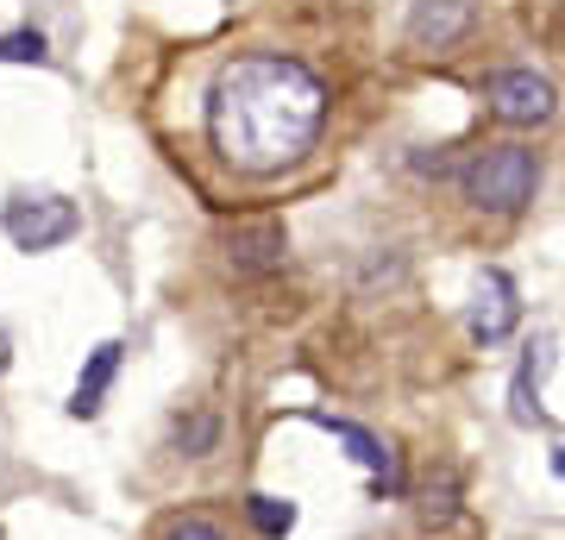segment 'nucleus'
<instances>
[{
	"label": "nucleus",
	"instance_id": "obj_2",
	"mask_svg": "<svg viewBox=\"0 0 565 540\" xmlns=\"http://www.w3.org/2000/svg\"><path fill=\"white\" fill-rule=\"evenodd\" d=\"M459 189L484 214H522L527 201H534V189H541V163H534L527 145H490V151H478V158L465 163Z\"/></svg>",
	"mask_w": 565,
	"mask_h": 540
},
{
	"label": "nucleus",
	"instance_id": "obj_3",
	"mask_svg": "<svg viewBox=\"0 0 565 540\" xmlns=\"http://www.w3.org/2000/svg\"><path fill=\"white\" fill-rule=\"evenodd\" d=\"M0 226H7V240L20 252H57L63 240L82 233V214H76V201H63V195H7Z\"/></svg>",
	"mask_w": 565,
	"mask_h": 540
},
{
	"label": "nucleus",
	"instance_id": "obj_12",
	"mask_svg": "<svg viewBox=\"0 0 565 540\" xmlns=\"http://www.w3.org/2000/svg\"><path fill=\"white\" fill-rule=\"evenodd\" d=\"M0 63H51L44 32H7V39H0Z\"/></svg>",
	"mask_w": 565,
	"mask_h": 540
},
{
	"label": "nucleus",
	"instance_id": "obj_14",
	"mask_svg": "<svg viewBox=\"0 0 565 540\" xmlns=\"http://www.w3.org/2000/svg\"><path fill=\"white\" fill-rule=\"evenodd\" d=\"M170 534H189V540H207V534H221L214 521H202V516H182V521H170Z\"/></svg>",
	"mask_w": 565,
	"mask_h": 540
},
{
	"label": "nucleus",
	"instance_id": "obj_5",
	"mask_svg": "<svg viewBox=\"0 0 565 540\" xmlns=\"http://www.w3.org/2000/svg\"><path fill=\"white\" fill-rule=\"evenodd\" d=\"M515 320H522V289H515L509 271L490 264L484 277H478V296H471V340L503 346L509 333H515Z\"/></svg>",
	"mask_w": 565,
	"mask_h": 540
},
{
	"label": "nucleus",
	"instance_id": "obj_13",
	"mask_svg": "<svg viewBox=\"0 0 565 540\" xmlns=\"http://www.w3.org/2000/svg\"><path fill=\"white\" fill-rule=\"evenodd\" d=\"M214 434H221L214 421H189V427H177V446L189 453V459H202L207 446H214Z\"/></svg>",
	"mask_w": 565,
	"mask_h": 540
},
{
	"label": "nucleus",
	"instance_id": "obj_10",
	"mask_svg": "<svg viewBox=\"0 0 565 540\" xmlns=\"http://www.w3.org/2000/svg\"><path fill=\"white\" fill-rule=\"evenodd\" d=\"M120 340H102L95 352H88V364H82V378H76V396H70V415H102V396H107V383H114V371H120Z\"/></svg>",
	"mask_w": 565,
	"mask_h": 540
},
{
	"label": "nucleus",
	"instance_id": "obj_15",
	"mask_svg": "<svg viewBox=\"0 0 565 540\" xmlns=\"http://www.w3.org/2000/svg\"><path fill=\"white\" fill-rule=\"evenodd\" d=\"M553 472H559V478H565V446H559V453H553Z\"/></svg>",
	"mask_w": 565,
	"mask_h": 540
},
{
	"label": "nucleus",
	"instance_id": "obj_6",
	"mask_svg": "<svg viewBox=\"0 0 565 540\" xmlns=\"http://www.w3.org/2000/svg\"><path fill=\"white\" fill-rule=\"evenodd\" d=\"M282 252H289L282 221H239L233 233H226V258H233L239 277H264V271H277Z\"/></svg>",
	"mask_w": 565,
	"mask_h": 540
},
{
	"label": "nucleus",
	"instance_id": "obj_7",
	"mask_svg": "<svg viewBox=\"0 0 565 540\" xmlns=\"http://www.w3.org/2000/svg\"><path fill=\"white\" fill-rule=\"evenodd\" d=\"M471 32V0H415L408 7V44L415 51H446Z\"/></svg>",
	"mask_w": 565,
	"mask_h": 540
},
{
	"label": "nucleus",
	"instance_id": "obj_8",
	"mask_svg": "<svg viewBox=\"0 0 565 540\" xmlns=\"http://www.w3.org/2000/svg\"><path fill=\"white\" fill-rule=\"evenodd\" d=\"M553 371V340H527L522 364H515V383H509V415L515 421H541V383Z\"/></svg>",
	"mask_w": 565,
	"mask_h": 540
},
{
	"label": "nucleus",
	"instance_id": "obj_9",
	"mask_svg": "<svg viewBox=\"0 0 565 540\" xmlns=\"http://www.w3.org/2000/svg\"><path fill=\"white\" fill-rule=\"evenodd\" d=\"M315 421V427H327V434H333V441H345L352 446V459L359 465H371V478H377V490H396V459H390V446L377 441V434H364V427H352V421H333V415H308Z\"/></svg>",
	"mask_w": 565,
	"mask_h": 540
},
{
	"label": "nucleus",
	"instance_id": "obj_11",
	"mask_svg": "<svg viewBox=\"0 0 565 540\" xmlns=\"http://www.w3.org/2000/svg\"><path fill=\"white\" fill-rule=\"evenodd\" d=\"M252 521H258L264 534H289V528H296V502H282V497H252Z\"/></svg>",
	"mask_w": 565,
	"mask_h": 540
},
{
	"label": "nucleus",
	"instance_id": "obj_4",
	"mask_svg": "<svg viewBox=\"0 0 565 540\" xmlns=\"http://www.w3.org/2000/svg\"><path fill=\"white\" fill-rule=\"evenodd\" d=\"M490 114L503 126H546L553 114H559V88L541 76V70H497L484 88Z\"/></svg>",
	"mask_w": 565,
	"mask_h": 540
},
{
	"label": "nucleus",
	"instance_id": "obj_1",
	"mask_svg": "<svg viewBox=\"0 0 565 540\" xmlns=\"http://www.w3.org/2000/svg\"><path fill=\"white\" fill-rule=\"evenodd\" d=\"M327 120V82L296 57H233L207 88V139L245 177H277Z\"/></svg>",
	"mask_w": 565,
	"mask_h": 540
}]
</instances>
